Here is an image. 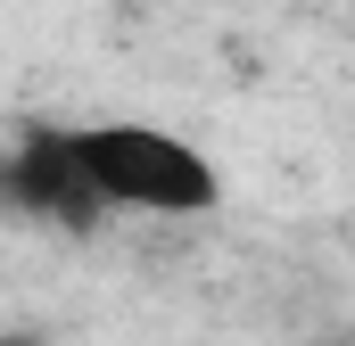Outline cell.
Listing matches in <instances>:
<instances>
[{"instance_id": "7a4b0ae2", "label": "cell", "mask_w": 355, "mask_h": 346, "mask_svg": "<svg viewBox=\"0 0 355 346\" xmlns=\"http://www.w3.org/2000/svg\"><path fill=\"white\" fill-rule=\"evenodd\" d=\"M8 198L42 223H67V231H91L107 215V198L91 190V173L75 165L67 149V124H25L17 132V157H8Z\"/></svg>"}, {"instance_id": "6da1fadb", "label": "cell", "mask_w": 355, "mask_h": 346, "mask_svg": "<svg viewBox=\"0 0 355 346\" xmlns=\"http://www.w3.org/2000/svg\"><path fill=\"white\" fill-rule=\"evenodd\" d=\"M67 149L91 173V190L132 215H207L223 198L207 149H190L157 124H67Z\"/></svg>"}]
</instances>
